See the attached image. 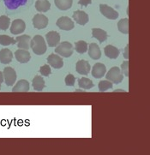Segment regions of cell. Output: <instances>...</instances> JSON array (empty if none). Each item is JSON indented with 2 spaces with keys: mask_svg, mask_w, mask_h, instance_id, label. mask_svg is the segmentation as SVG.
Returning <instances> with one entry per match:
<instances>
[{
  "mask_svg": "<svg viewBox=\"0 0 150 155\" xmlns=\"http://www.w3.org/2000/svg\"><path fill=\"white\" fill-rule=\"evenodd\" d=\"M98 87H99L100 92H105V91L108 90V89L112 88V82H111L108 80L101 81H100Z\"/></svg>",
  "mask_w": 150,
  "mask_h": 155,
  "instance_id": "obj_30",
  "label": "cell"
},
{
  "mask_svg": "<svg viewBox=\"0 0 150 155\" xmlns=\"http://www.w3.org/2000/svg\"><path fill=\"white\" fill-rule=\"evenodd\" d=\"M15 40H16V43H17L19 49L28 51L30 46V42H31L29 35H21V36H17Z\"/></svg>",
  "mask_w": 150,
  "mask_h": 155,
  "instance_id": "obj_11",
  "label": "cell"
},
{
  "mask_svg": "<svg viewBox=\"0 0 150 155\" xmlns=\"http://www.w3.org/2000/svg\"><path fill=\"white\" fill-rule=\"evenodd\" d=\"M57 26L60 29L65 31H70L71 29L74 28V22L73 21H71L70 18H69L68 16H62L60 17L58 20L56 22Z\"/></svg>",
  "mask_w": 150,
  "mask_h": 155,
  "instance_id": "obj_5",
  "label": "cell"
},
{
  "mask_svg": "<svg viewBox=\"0 0 150 155\" xmlns=\"http://www.w3.org/2000/svg\"><path fill=\"white\" fill-rule=\"evenodd\" d=\"M26 28V24L24 21L21 19H16L13 21L11 27H10V32L13 35H19L21 33L24 32Z\"/></svg>",
  "mask_w": 150,
  "mask_h": 155,
  "instance_id": "obj_8",
  "label": "cell"
},
{
  "mask_svg": "<svg viewBox=\"0 0 150 155\" xmlns=\"http://www.w3.org/2000/svg\"><path fill=\"white\" fill-rule=\"evenodd\" d=\"M33 25L37 29H43L48 25V18L42 14H37L33 18Z\"/></svg>",
  "mask_w": 150,
  "mask_h": 155,
  "instance_id": "obj_7",
  "label": "cell"
},
{
  "mask_svg": "<svg viewBox=\"0 0 150 155\" xmlns=\"http://www.w3.org/2000/svg\"><path fill=\"white\" fill-rule=\"evenodd\" d=\"M105 54L111 59H116L119 55V50L113 45H106L105 47Z\"/></svg>",
  "mask_w": 150,
  "mask_h": 155,
  "instance_id": "obj_20",
  "label": "cell"
},
{
  "mask_svg": "<svg viewBox=\"0 0 150 155\" xmlns=\"http://www.w3.org/2000/svg\"><path fill=\"white\" fill-rule=\"evenodd\" d=\"M128 48H129V45H126V47H125V53H124V58H126V59H128V58H129V53H128Z\"/></svg>",
  "mask_w": 150,
  "mask_h": 155,
  "instance_id": "obj_35",
  "label": "cell"
},
{
  "mask_svg": "<svg viewBox=\"0 0 150 155\" xmlns=\"http://www.w3.org/2000/svg\"><path fill=\"white\" fill-rule=\"evenodd\" d=\"M121 71L124 75L129 76V61H125L121 64Z\"/></svg>",
  "mask_w": 150,
  "mask_h": 155,
  "instance_id": "obj_33",
  "label": "cell"
},
{
  "mask_svg": "<svg viewBox=\"0 0 150 155\" xmlns=\"http://www.w3.org/2000/svg\"><path fill=\"white\" fill-rule=\"evenodd\" d=\"M106 79L115 84H119L124 79V75H122L121 70L118 67H112L105 75Z\"/></svg>",
  "mask_w": 150,
  "mask_h": 155,
  "instance_id": "obj_2",
  "label": "cell"
},
{
  "mask_svg": "<svg viewBox=\"0 0 150 155\" xmlns=\"http://www.w3.org/2000/svg\"><path fill=\"white\" fill-rule=\"evenodd\" d=\"M50 8L51 4L48 0H37L35 3V9L40 12H46Z\"/></svg>",
  "mask_w": 150,
  "mask_h": 155,
  "instance_id": "obj_22",
  "label": "cell"
},
{
  "mask_svg": "<svg viewBox=\"0 0 150 155\" xmlns=\"http://www.w3.org/2000/svg\"><path fill=\"white\" fill-rule=\"evenodd\" d=\"M47 62H48V64L53 67L54 69H61L64 66V61L62 59V58L53 53L47 58Z\"/></svg>",
  "mask_w": 150,
  "mask_h": 155,
  "instance_id": "obj_12",
  "label": "cell"
},
{
  "mask_svg": "<svg viewBox=\"0 0 150 155\" xmlns=\"http://www.w3.org/2000/svg\"><path fill=\"white\" fill-rule=\"evenodd\" d=\"M76 72L82 75H87L90 71V64L88 61L79 60L76 63Z\"/></svg>",
  "mask_w": 150,
  "mask_h": 155,
  "instance_id": "obj_14",
  "label": "cell"
},
{
  "mask_svg": "<svg viewBox=\"0 0 150 155\" xmlns=\"http://www.w3.org/2000/svg\"><path fill=\"white\" fill-rule=\"evenodd\" d=\"M13 53L9 49H3L0 51V62L4 64H8L12 61Z\"/></svg>",
  "mask_w": 150,
  "mask_h": 155,
  "instance_id": "obj_18",
  "label": "cell"
},
{
  "mask_svg": "<svg viewBox=\"0 0 150 155\" xmlns=\"http://www.w3.org/2000/svg\"><path fill=\"white\" fill-rule=\"evenodd\" d=\"M75 51L80 53V54H83L85 53L86 51H88V43L83 41V40H80V41H77L75 44Z\"/></svg>",
  "mask_w": 150,
  "mask_h": 155,
  "instance_id": "obj_27",
  "label": "cell"
},
{
  "mask_svg": "<svg viewBox=\"0 0 150 155\" xmlns=\"http://www.w3.org/2000/svg\"><path fill=\"white\" fill-rule=\"evenodd\" d=\"M15 43H16V40H14L13 38H11L10 36L0 35V45L6 46V45H15Z\"/></svg>",
  "mask_w": 150,
  "mask_h": 155,
  "instance_id": "obj_28",
  "label": "cell"
},
{
  "mask_svg": "<svg viewBox=\"0 0 150 155\" xmlns=\"http://www.w3.org/2000/svg\"><path fill=\"white\" fill-rule=\"evenodd\" d=\"M30 46L36 55H43L47 49L45 40L40 35H35L30 42Z\"/></svg>",
  "mask_w": 150,
  "mask_h": 155,
  "instance_id": "obj_1",
  "label": "cell"
},
{
  "mask_svg": "<svg viewBox=\"0 0 150 155\" xmlns=\"http://www.w3.org/2000/svg\"><path fill=\"white\" fill-rule=\"evenodd\" d=\"M78 85L82 89H90V88L94 87V86H95L93 81L88 78H87V77H82V78L79 79Z\"/></svg>",
  "mask_w": 150,
  "mask_h": 155,
  "instance_id": "obj_26",
  "label": "cell"
},
{
  "mask_svg": "<svg viewBox=\"0 0 150 155\" xmlns=\"http://www.w3.org/2000/svg\"><path fill=\"white\" fill-rule=\"evenodd\" d=\"M29 91V83L26 80H20L12 88L13 93H26Z\"/></svg>",
  "mask_w": 150,
  "mask_h": 155,
  "instance_id": "obj_16",
  "label": "cell"
},
{
  "mask_svg": "<svg viewBox=\"0 0 150 155\" xmlns=\"http://www.w3.org/2000/svg\"><path fill=\"white\" fill-rule=\"evenodd\" d=\"M5 6L9 10H16L27 3V0H4Z\"/></svg>",
  "mask_w": 150,
  "mask_h": 155,
  "instance_id": "obj_21",
  "label": "cell"
},
{
  "mask_svg": "<svg viewBox=\"0 0 150 155\" xmlns=\"http://www.w3.org/2000/svg\"><path fill=\"white\" fill-rule=\"evenodd\" d=\"M4 77H5V84L9 87L14 85L16 80V73L15 70L11 67H6L4 70Z\"/></svg>",
  "mask_w": 150,
  "mask_h": 155,
  "instance_id": "obj_4",
  "label": "cell"
},
{
  "mask_svg": "<svg viewBox=\"0 0 150 155\" xmlns=\"http://www.w3.org/2000/svg\"><path fill=\"white\" fill-rule=\"evenodd\" d=\"M15 57L16 60L21 64H27L31 58V55L28 50L23 49H18L15 52Z\"/></svg>",
  "mask_w": 150,
  "mask_h": 155,
  "instance_id": "obj_13",
  "label": "cell"
},
{
  "mask_svg": "<svg viewBox=\"0 0 150 155\" xmlns=\"http://www.w3.org/2000/svg\"><path fill=\"white\" fill-rule=\"evenodd\" d=\"M73 19L77 24L84 26L88 22V15L82 10H76L73 13Z\"/></svg>",
  "mask_w": 150,
  "mask_h": 155,
  "instance_id": "obj_10",
  "label": "cell"
},
{
  "mask_svg": "<svg viewBox=\"0 0 150 155\" xmlns=\"http://www.w3.org/2000/svg\"><path fill=\"white\" fill-rule=\"evenodd\" d=\"M45 39H46V41L50 47H55L56 45L59 44L60 35L58 32L51 31L45 35Z\"/></svg>",
  "mask_w": 150,
  "mask_h": 155,
  "instance_id": "obj_9",
  "label": "cell"
},
{
  "mask_svg": "<svg viewBox=\"0 0 150 155\" xmlns=\"http://www.w3.org/2000/svg\"><path fill=\"white\" fill-rule=\"evenodd\" d=\"M40 73L44 76H48L52 73L50 66L48 64H44L43 66H41L40 69Z\"/></svg>",
  "mask_w": 150,
  "mask_h": 155,
  "instance_id": "obj_31",
  "label": "cell"
},
{
  "mask_svg": "<svg viewBox=\"0 0 150 155\" xmlns=\"http://www.w3.org/2000/svg\"><path fill=\"white\" fill-rule=\"evenodd\" d=\"M73 46L70 42L65 41L58 45V46L55 49V52L64 58H70L73 54Z\"/></svg>",
  "mask_w": 150,
  "mask_h": 155,
  "instance_id": "obj_3",
  "label": "cell"
},
{
  "mask_svg": "<svg viewBox=\"0 0 150 155\" xmlns=\"http://www.w3.org/2000/svg\"><path fill=\"white\" fill-rule=\"evenodd\" d=\"M10 18L6 15L0 16V29L1 30H7V28L10 27Z\"/></svg>",
  "mask_w": 150,
  "mask_h": 155,
  "instance_id": "obj_29",
  "label": "cell"
},
{
  "mask_svg": "<svg viewBox=\"0 0 150 155\" xmlns=\"http://www.w3.org/2000/svg\"><path fill=\"white\" fill-rule=\"evenodd\" d=\"M4 81V74L0 71V84Z\"/></svg>",
  "mask_w": 150,
  "mask_h": 155,
  "instance_id": "obj_36",
  "label": "cell"
},
{
  "mask_svg": "<svg viewBox=\"0 0 150 155\" xmlns=\"http://www.w3.org/2000/svg\"><path fill=\"white\" fill-rule=\"evenodd\" d=\"M105 72H106V68H105V65L103 64L98 63V64L94 65V67H93L92 75L96 79H100L105 75Z\"/></svg>",
  "mask_w": 150,
  "mask_h": 155,
  "instance_id": "obj_15",
  "label": "cell"
},
{
  "mask_svg": "<svg viewBox=\"0 0 150 155\" xmlns=\"http://www.w3.org/2000/svg\"><path fill=\"white\" fill-rule=\"evenodd\" d=\"M88 48V55L92 59H95V60L100 59L101 57V51H100L99 45H96L95 43H92Z\"/></svg>",
  "mask_w": 150,
  "mask_h": 155,
  "instance_id": "obj_17",
  "label": "cell"
},
{
  "mask_svg": "<svg viewBox=\"0 0 150 155\" xmlns=\"http://www.w3.org/2000/svg\"><path fill=\"white\" fill-rule=\"evenodd\" d=\"M0 89H1V84H0Z\"/></svg>",
  "mask_w": 150,
  "mask_h": 155,
  "instance_id": "obj_37",
  "label": "cell"
},
{
  "mask_svg": "<svg viewBox=\"0 0 150 155\" xmlns=\"http://www.w3.org/2000/svg\"><path fill=\"white\" fill-rule=\"evenodd\" d=\"M118 28L121 33H123L125 35H128L129 34V20H128V18L121 19L118 22Z\"/></svg>",
  "mask_w": 150,
  "mask_h": 155,
  "instance_id": "obj_25",
  "label": "cell"
},
{
  "mask_svg": "<svg viewBox=\"0 0 150 155\" xmlns=\"http://www.w3.org/2000/svg\"><path fill=\"white\" fill-rule=\"evenodd\" d=\"M92 36L99 40L100 43L105 42L106 39H107V37H108L107 33L105 30L100 29V28H97L92 29Z\"/></svg>",
  "mask_w": 150,
  "mask_h": 155,
  "instance_id": "obj_19",
  "label": "cell"
},
{
  "mask_svg": "<svg viewBox=\"0 0 150 155\" xmlns=\"http://www.w3.org/2000/svg\"><path fill=\"white\" fill-rule=\"evenodd\" d=\"M100 10L102 15L111 20H116L118 17V13L107 5H100Z\"/></svg>",
  "mask_w": 150,
  "mask_h": 155,
  "instance_id": "obj_6",
  "label": "cell"
},
{
  "mask_svg": "<svg viewBox=\"0 0 150 155\" xmlns=\"http://www.w3.org/2000/svg\"><path fill=\"white\" fill-rule=\"evenodd\" d=\"M92 3V0H79L78 4L82 6H88V5H90Z\"/></svg>",
  "mask_w": 150,
  "mask_h": 155,
  "instance_id": "obj_34",
  "label": "cell"
},
{
  "mask_svg": "<svg viewBox=\"0 0 150 155\" xmlns=\"http://www.w3.org/2000/svg\"><path fill=\"white\" fill-rule=\"evenodd\" d=\"M33 87L35 91L40 92L45 87V81L40 75H36L33 79Z\"/></svg>",
  "mask_w": 150,
  "mask_h": 155,
  "instance_id": "obj_23",
  "label": "cell"
},
{
  "mask_svg": "<svg viewBox=\"0 0 150 155\" xmlns=\"http://www.w3.org/2000/svg\"><path fill=\"white\" fill-rule=\"evenodd\" d=\"M75 76L73 75H68L66 77H65V84L69 87H73L75 85Z\"/></svg>",
  "mask_w": 150,
  "mask_h": 155,
  "instance_id": "obj_32",
  "label": "cell"
},
{
  "mask_svg": "<svg viewBox=\"0 0 150 155\" xmlns=\"http://www.w3.org/2000/svg\"><path fill=\"white\" fill-rule=\"evenodd\" d=\"M72 0H54L55 5L61 10H67L72 6Z\"/></svg>",
  "mask_w": 150,
  "mask_h": 155,
  "instance_id": "obj_24",
  "label": "cell"
}]
</instances>
